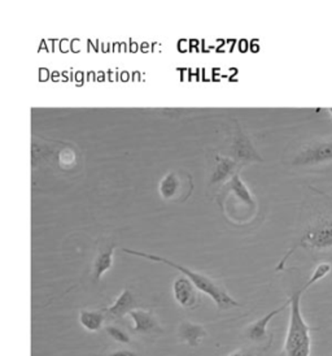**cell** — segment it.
<instances>
[{
    "label": "cell",
    "mask_w": 332,
    "mask_h": 356,
    "mask_svg": "<svg viewBox=\"0 0 332 356\" xmlns=\"http://www.w3.org/2000/svg\"><path fill=\"white\" fill-rule=\"evenodd\" d=\"M178 339L191 348L199 347L208 337V330L204 325L192 321H183L176 329Z\"/></svg>",
    "instance_id": "obj_8"
},
{
    "label": "cell",
    "mask_w": 332,
    "mask_h": 356,
    "mask_svg": "<svg viewBox=\"0 0 332 356\" xmlns=\"http://www.w3.org/2000/svg\"><path fill=\"white\" fill-rule=\"evenodd\" d=\"M230 158L234 159L239 164L261 163L264 159L257 152L252 139L245 134L242 129H236L230 143Z\"/></svg>",
    "instance_id": "obj_5"
},
{
    "label": "cell",
    "mask_w": 332,
    "mask_h": 356,
    "mask_svg": "<svg viewBox=\"0 0 332 356\" xmlns=\"http://www.w3.org/2000/svg\"><path fill=\"white\" fill-rule=\"evenodd\" d=\"M226 188H229V191H231L236 198L242 200L245 206L251 208L256 207V200H254V195L240 177V172H238L236 175H234L226 182Z\"/></svg>",
    "instance_id": "obj_14"
},
{
    "label": "cell",
    "mask_w": 332,
    "mask_h": 356,
    "mask_svg": "<svg viewBox=\"0 0 332 356\" xmlns=\"http://www.w3.org/2000/svg\"><path fill=\"white\" fill-rule=\"evenodd\" d=\"M306 290L301 287L290 297V323L284 339V356H310L312 336L310 327L301 311V297Z\"/></svg>",
    "instance_id": "obj_2"
},
{
    "label": "cell",
    "mask_w": 332,
    "mask_h": 356,
    "mask_svg": "<svg viewBox=\"0 0 332 356\" xmlns=\"http://www.w3.org/2000/svg\"><path fill=\"white\" fill-rule=\"evenodd\" d=\"M106 312L103 309H82L79 311V324L90 333H97L104 327Z\"/></svg>",
    "instance_id": "obj_13"
},
{
    "label": "cell",
    "mask_w": 332,
    "mask_h": 356,
    "mask_svg": "<svg viewBox=\"0 0 332 356\" xmlns=\"http://www.w3.org/2000/svg\"><path fill=\"white\" fill-rule=\"evenodd\" d=\"M329 113H330V115H331V118H332V108L329 109Z\"/></svg>",
    "instance_id": "obj_21"
},
{
    "label": "cell",
    "mask_w": 332,
    "mask_h": 356,
    "mask_svg": "<svg viewBox=\"0 0 332 356\" xmlns=\"http://www.w3.org/2000/svg\"><path fill=\"white\" fill-rule=\"evenodd\" d=\"M58 161H59L61 168H70V167H73V164L76 163L74 151L72 149H61L59 152V156H58Z\"/></svg>",
    "instance_id": "obj_18"
},
{
    "label": "cell",
    "mask_w": 332,
    "mask_h": 356,
    "mask_svg": "<svg viewBox=\"0 0 332 356\" xmlns=\"http://www.w3.org/2000/svg\"><path fill=\"white\" fill-rule=\"evenodd\" d=\"M331 264L330 263H321L319 266H317V268L313 270L312 276L306 281V284L304 285V289L308 290L309 287H312L313 285H315L317 282H319L321 280L326 277L330 272H331Z\"/></svg>",
    "instance_id": "obj_16"
},
{
    "label": "cell",
    "mask_w": 332,
    "mask_h": 356,
    "mask_svg": "<svg viewBox=\"0 0 332 356\" xmlns=\"http://www.w3.org/2000/svg\"><path fill=\"white\" fill-rule=\"evenodd\" d=\"M287 307H290V299L285 303H283L282 306L275 308L272 312L266 314L264 316L260 317L258 320H256L254 323H252L249 327H248V330H247L248 338L251 341H254V342H257V343L264 342L265 339L267 338V327H269V324L272 323L274 317L279 315V314H282Z\"/></svg>",
    "instance_id": "obj_10"
},
{
    "label": "cell",
    "mask_w": 332,
    "mask_h": 356,
    "mask_svg": "<svg viewBox=\"0 0 332 356\" xmlns=\"http://www.w3.org/2000/svg\"><path fill=\"white\" fill-rule=\"evenodd\" d=\"M227 356H254V354L247 350V348H239V350H235L231 354H229Z\"/></svg>",
    "instance_id": "obj_20"
},
{
    "label": "cell",
    "mask_w": 332,
    "mask_h": 356,
    "mask_svg": "<svg viewBox=\"0 0 332 356\" xmlns=\"http://www.w3.org/2000/svg\"><path fill=\"white\" fill-rule=\"evenodd\" d=\"M242 164L235 161L234 159L227 156H218L215 158V165L210 175V184H219L224 181H229L239 172Z\"/></svg>",
    "instance_id": "obj_12"
},
{
    "label": "cell",
    "mask_w": 332,
    "mask_h": 356,
    "mask_svg": "<svg viewBox=\"0 0 332 356\" xmlns=\"http://www.w3.org/2000/svg\"><path fill=\"white\" fill-rule=\"evenodd\" d=\"M137 299L134 297V294L128 290L124 289L116 300L109 307L104 308L106 316L110 320H118L122 317L127 316L133 309L137 308Z\"/></svg>",
    "instance_id": "obj_9"
},
{
    "label": "cell",
    "mask_w": 332,
    "mask_h": 356,
    "mask_svg": "<svg viewBox=\"0 0 332 356\" xmlns=\"http://www.w3.org/2000/svg\"><path fill=\"white\" fill-rule=\"evenodd\" d=\"M332 161V137L312 139L301 145L293 155L292 164L297 167H317Z\"/></svg>",
    "instance_id": "obj_4"
},
{
    "label": "cell",
    "mask_w": 332,
    "mask_h": 356,
    "mask_svg": "<svg viewBox=\"0 0 332 356\" xmlns=\"http://www.w3.org/2000/svg\"><path fill=\"white\" fill-rule=\"evenodd\" d=\"M127 316L133 321V330L144 337L160 336L164 330L160 325L157 317L151 312L143 308H135L133 309Z\"/></svg>",
    "instance_id": "obj_7"
},
{
    "label": "cell",
    "mask_w": 332,
    "mask_h": 356,
    "mask_svg": "<svg viewBox=\"0 0 332 356\" xmlns=\"http://www.w3.org/2000/svg\"><path fill=\"white\" fill-rule=\"evenodd\" d=\"M104 330H106L108 336L110 337L113 341L121 343V345L131 343V337L128 336L124 329H121L117 325H107L104 327Z\"/></svg>",
    "instance_id": "obj_17"
},
{
    "label": "cell",
    "mask_w": 332,
    "mask_h": 356,
    "mask_svg": "<svg viewBox=\"0 0 332 356\" xmlns=\"http://www.w3.org/2000/svg\"><path fill=\"white\" fill-rule=\"evenodd\" d=\"M107 356H139L135 351H131V350H127V348H121V350H116L110 354H108Z\"/></svg>",
    "instance_id": "obj_19"
},
{
    "label": "cell",
    "mask_w": 332,
    "mask_h": 356,
    "mask_svg": "<svg viewBox=\"0 0 332 356\" xmlns=\"http://www.w3.org/2000/svg\"><path fill=\"white\" fill-rule=\"evenodd\" d=\"M115 250H116V243H107L103 248H99L97 257L92 263V275L95 281H100L108 270L113 267Z\"/></svg>",
    "instance_id": "obj_11"
},
{
    "label": "cell",
    "mask_w": 332,
    "mask_h": 356,
    "mask_svg": "<svg viewBox=\"0 0 332 356\" xmlns=\"http://www.w3.org/2000/svg\"><path fill=\"white\" fill-rule=\"evenodd\" d=\"M173 297L176 305L187 311H194L200 307V290L186 276L176 278L173 282Z\"/></svg>",
    "instance_id": "obj_6"
},
{
    "label": "cell",
    "mask_w": 332,
    "mask_h": 356,
    "mask_svg": "<svg viewBox=\"0 0 332 356\" xmlns=\"http://www.w3.org/2000/svg\"><path fill=\"white\" fill-rule=\"evenodd\" d=\"M182 182L181 178L176 172L167 173L165 177L161 179L160 186H158V193L165 200H172V199L178 198L179 193L182 191Z\"/></svg>",
    "instance_id": "obj_15"
},
{
    "label": "cell",
    "mask_w": 332,
    "mask_h": 356,
    "mask_svg": "<svg viewBox=\"0 0 332 356\" xmlns=\"http://www.w3.org/2000/svg\"><path fill=\"white\" fill-rule=\"evenodd\" d=\"M299 248L317 250V251L332 248V218L322 216L305 229L303 236L297 241V243H294L293 248H290L283 259L279 261L276 270L283 269L287 260Z\"/></svg>",
    "instance_id": "obj_3"
},
{
    "label": "cell",
    "mask_w": 332,
    "mask_h": 356,
    "mask_svg": "<svg viewBox=\"0 0 332 356\" xmlns=\"http://www.w3.org/2000/svg\"><path fill=\"white\" fill-rule=\"evenodd\" d=\"M124 252H126L128 255H134V257H143L147 260L155 261V263H161L169 267L174 268L179 273H182L183 276L191 280V282L195 285L201 293H204L206 296L210 298L213 300L215 307L219 309H231L240 307V303L235 299L227 290L226 287L219 284L218 281H215L212 277L203 275L200 272H196L191 268L185 267L179 263H176L167 257H160L156 254H149V252H143V251H137V250H130V248H124Z\"/></svg>",
    "instance_id": "obj_1"
},
{
    "label": "cell",
    "mask_w": 332,
    "mask_h": 356,
    "mask_svg": "<svg viewBox=\"0 0 332 356\" xmlns=\"http://www.w3.org/2000/svg\"><path fill=\"white\" fill-rule=\"evenodd\" d=\"M281 356H284V355H283V354H282V355H281Z\"/></svg>",
    "instance_id": "obj_22"
}]
</instances>
